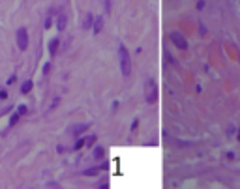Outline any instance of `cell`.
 Wrapping results in <instances>:
<instances>
[{
	"mask_svg": "<svg viewBox=\"0 0 240 189\" xmlns=\"http://www.w3.org/2000/svg\"><path fill=\"white\" fill-rule=\"evenodd\" d=\"M118 56H120V69H122V75L128 77L131 73V58H130V53L126 45H120L118 47Z\"/></svg>",
	"mask_w": 240,
	"mask_h": 189,
	"instance_id": "6da1fadb",
	"label": "cell"
},
{
	"mask_svg": "<svg viewBox=\"0 0 240 189\" xmlns=\"http://www.w3.org/2000/svg\"><path fill=\"white\" fill-rule=\"evenodd\" d=\"M158 97H160V92H158V84L154 82L152 79L150 81H146V86H145V99L146 103H156L158 101Z\"/></svg>",
	"mask_w": 240,
	"mask_h": 189,
	"instance_id": "7a4b0ae2",
	"label": "cell"
},
{
	"mask_svg": "<svg viewBox=\"0 0 240 189\" xmlns=\"http://www.w3.org/2000/svg\"><path fill=\"white\" fill-rule=\"evenodd\" d=\"M169 38H171V41L174 43V47H178L180 51H186V49H188V41H186V38L182 36L180 32H171Z\"/></svg>",
	"mask_w": 240,
	"mask_h": 189,
	"instance_id": "3957f363",
	"label": "cell"
},
{
	"mask_svg": "<svg viewBox=\"0 0 240 189\" xmlns=\"http://www.w3.org/2000/svg\"><path fill=\"white\" fill-rule=\"evenodd\" d=\"M17 47L21 49V51H25V49L28 47V30L25 28V26L17 30Z\"/></svg>",
	"mask_w": 240,
	"mask_h": 189,
	"instance_id": "277c9868",
	"label": "cell"
},
{
	"mask_svg": "<svg viewBox=\"0 0 240 189\" xmlns=\"http://www.w3.org/2000/svg\"><path fill=\"white\" fill-rule=\"evenodd\" d=\"M105 169H107V163H103L100 169H98V167H96V169H88V170H84L83 174H84V176H96V174H100V170H105Z\"/></svg>",
	"mask_w": 240,
	"mask_h": 189,
	"instance_id": "5b68a950",
	"label": "cell"
},
{
	"mask_svg": "<svg viewBox=\"0 0 240 189\" xmlns=\"http://www.w3.org/2000/svg\"><path fill=\"white\" fill-rule=\"evenodd\" d=\"M58 45H60V39L58 38H54V39H51V43H49V53L53 54H56V51H58Z\"/></svg>",
	"mask_w": 240,
	"mask_h": 189,
	"instance_id": "8992f818",
	"label": "cell"
},
{
	"mask_svg": "<svg viewBox=\"0 0 240 189\" xmlns=\"http://www.w3.org/2000/svg\"><path fill=\"white\" fill-rule=\"evenodd\" d=\"M94 157H96V159H100V161L105 157V150L101 148V146H96V150H94Z\"/></svg>",
	"mask_w": 240,
	"mask_h": 189,
	"instance_id": "52a82bcc",
	"label": "cell"
},
{
	"mask_svg": "<svg viewBox=\"0 0 240 189\" xmlns=\"http://www.w3.org/2000/svg\"><path fill=\"white\" fill-rule=\"evenodd\" d=\"M66 21H68V17L64 15V13H60V17H58V30L66 28Z\"/></svg>",
	"mask_w": 240,
	"mask_h": 189,
	"instance_id": "ba28073f",
	"label": "cell"
},
{
	"mask_svg": "<svg viewBox=\"0 0 240 189\" xmlns=\"http://www.w3.org/2000/svg\"><path fill=\"white\" fill-rule=\"evenodd\" d=\"M32 81H26V82H23V86H21V92H23V94H28V92H30V90H32Z\"/></svg>",
	"mask_w": 240,
	"mask_h": 189,
	"instance_id": "9c48e42d",
	"label": "cell"
},
{
	"mask_svg": "<svg viewBox=\"0 0 240 189\" xmlns=\"http://www.w3.org/2000/svg\"><path fill=\"white\" fill-rule=\"evenodd\" d=\"M84 129H88V124H83V125H75V127H73V135H79V133L81 131H84Z\"/></svg>",
	"mask_w": 240,
	"mask_h": 189,
	"instance_id": "30bf717a",
	"label": "cell"
},
{
	"mask_svg": "<svg viewBox=\"0 0 240 189\" xmlns=\"http://www.w3.org/2000/svg\"><path fill=\"white\" fill-rule=\"evenodd\" d=\"M101 24H103V19H101V17H98V19H96V23H94V32H96V34L101 30Z\"/></svg>",
	"mask_w": 240,
	"mask_h": 189,
	"instance_id": "8fae6325",
	"label": "cell"
},
{
	"mask_svg": "<svg viewBox=\"0 0 240 189\" xmlns=\"http://www.w3.org/2000/svg\"><path fill=\"white\" fill-rule=\"evenodd\" d=\"M90 23H92V15H86L83 21V28H90Z\"/></svg>",
	"mask_w": 240,
	"mask_h": 189,
	"instance_id": "7c38bea8",
	"label": "cell"
},
{
	"mask_svg": "<svg viewBox=\"0 0 240 189\" xmlns=\"http://www.w3.org/2000/svg\"><path fill=\"white\" fill-rule=\"evenodd\" d=\"M84 144H86V139H83V141H77V144L73 146V148H75V150H79V148H83Z\"/></svg>",
	"mask_w": 240,
	"mask_h": 189,
	"instance_id": "4fadbf2b",
	"label": "cell"
},
{
	"mask_svg": "<svg viewBox=\"0 0 240 189\" xmlns=\"http://www.w3.org/2000/svg\"><path fill=\"white\" fill-rule=\"evenodd\" d=\"M94 142H96V137H94V135H90V137H86V144H88V146H92Z\"/></svg>",
	"mask_w": 240,
	"mask_h": 189,
	"instance_id": "5bb4252c",
	"label": "cell"
},
{
	"mask_svg": "<svg viewBox=\"0 0 240 189\" xmlns=\"http://www.w3.org/2000/svg\"><path fill=\"white\" fill-rule=\"evenodd\" d=\"M17 120H19V114H13V116H11V120H10V125H13Z\"/></svg>",
	"mask_w": 240,
	"mask_h": 189,
	"instance_id": "9a60e30c",
	"label": "cell"
},
{
	"mask_svg": "<svg viewBox=\"0 0 240 189\" xmlns=\"http://www.w3.org/2000/svg\"><path fill=\"white\" fill-rule=\"evenodd\" d=\"M238 139H240V135H238Z\"/></svg>",
	"mask_w": 240,
	"mask_h": 189,
	"instance_id": "2e32d148",
	"label": "cell"
}]
</instances>
